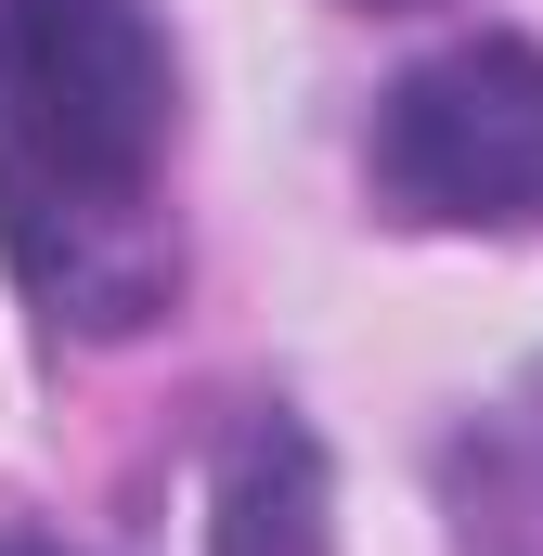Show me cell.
Wrapping results in <instances>:
<instances>
[{
	"label": "cell",
	"mask_w": 543,
	"mask_h": 556,
	"mask_svg": "<svg viewBox=\"0 0 543 556\" xmlns=\"http://www.w3.org/2000/svg\"><path fill=\"white\" fill-rule=\"evenodd\" d=\"M363 13H414V0H363Z\"/></svg>",
	"instance_id": "obj_5"
},
{
	"label": "cell",
	"mask_w": 543,
	"mask_h": 556,
	"mask_svg": "<svg viewBox=\"0 0 543 556\" xmlns=\"http://www.w3.org/2000/svg\"><path fill=\"white\" fill-rule=\"evenodd\" d=\"M207 556H337V479H324V440L247 402L207 453Z\"/></svg>",
	"instance_id": "obj_3"
},
{
	"label": "cell",
	"mask_w": 543,
	"mask_h": 556,
	"mask_svg": "<svg viewBox=\"0 0 543 556\" xmlns=\"http://www.w3.org/2000/svg\"><path fill=\"white\" fill-rule=\"evenodd\" d=\"M363 181L389 220L427 233H531L543 220V52L531 39H453L389 78Z\"/></svg>",
	"instance_id": "obj_2"
},
{
	"label": "cell",
	"mask_w": 543,
	"mask_h": 556,
	"mask_svg": "<svg viewBox=\"0 0 543 556\" xmlns=\"http://www.w3.org/2000/svg\"><path fill=\"white\" fill-rule=\"evenodd\" d=\"M181 65L155 0H0V260L78 337H142L181 285L155 207Z\"/></svg>",
	"instance_id": "obj_1"
},
{
	"label": "cell",
	"mask_w": 543,
	"mask_h": 556,
	"mask_svg": "<svg viewBox=\"0 0 543 556\" xmlns=\"http://www.w3.org/2000/svg\"><path fill=\"white\" fill-rule=\"evenodd\" d=\"M0 556H78V544H39V531H0Z\"/></svg>",
	"instance_id": "obj_4"
}]
</instances>
